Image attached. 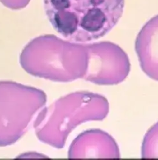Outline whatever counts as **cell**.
<instances>
[{
    "mask_svg": "<svg viewBox=\"0 0 158 160\" xmlns=\"http://www.w3.org/2000/svg\"><path fill=\"white\" fill-rule=\"evenodd\" d=\"M135 46L142 70L158 82V15L144 24L137 37Z\"/></svg>",
    "mask_w": 158,
    "mask_h": 160,
    "instance_id": "cell-3",
    "label": "cell"
},
{
    "mask_svg": "<svg viewBox=\"0 0 158 160\" xmlns=\"http://www.w3.org/2000/svg\"><path fill=\"white\" fill-rule=\"evenodd\" d=\"M46 16L67 41L87 43L109 33L121 18L125 0H43Z\"/></svg>",
    "mask_w": 158,
    "mask_h": 160,
    "instance_id": "cell-1",
    "label": "cell"
},
{
    "mask_svg": "<svg viewBox=\"0 0 158 160\" xmlns=\"http://www.w3.org/2000/svg\"><path fill=\"white\" fill-rule=\"evenodd\" d=\"M86 78L101 85H114L126 79L131 69L129 57L116 44L103 41L86 44Z\"/></svg>",
    "mask_w": 158,
    "mask_h": 160,
    "instance_id": "cell-2",
    "label": "cell"
},
{
    "mask_svg": "<svg viewBox=\"0 0 158 160\" xmlns=\"http://www.w3.org/2000/svg\"><path fill=\"white\" fill-rule=\"evenodd\" d=\"M142 158H158V122L153 125L144 136L142 149Z\"/></svg>",
    "mask_w": 158,
    "mask_h": 160,
    "instance_id": "cell-4",
    "label": "cell"
},
{
    "mask_svg": "<svg viewBox=\"0 0 158 160\" xmlns=\"http://www.w3.org/2000/svg\"><path fill=\"white\" fill-rule=\"evenodd\" d=\"M31 0H0V3L8 8L14 10H21L27 7Z\"/></svg>",
    "mask_w": 158,
    "mask_h": 160,
    "instance_id": "cell-5",
    "label": "cell"
}]
</instances>
